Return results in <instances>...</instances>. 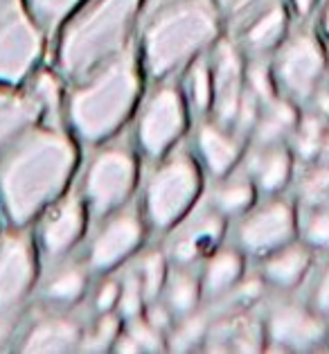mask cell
<instances>
[{
	"instance_id": "1",
	"label": "cell",
	"mask_w": 329,
	"mask_h": 354,
	"mask_svg": "<svg viewBox=\"0 0 329 354\" xmlns=\"http://www.w3.org/2000/svg\"><path fill=\"white\" fill-rule=\"evenodd\" d=\"M77 160L70 129L48 122L30 127L0 158V217L7 226L30 228L68 189Z\"/></svg>"
},
{
	"instance_id": "2",
	"label": "cell",
	"mask_w": 329,
	"mask_h": 354,
	"mask_svg": "<svg viewBox=\"0 0 329 354\" xmlns=\"http://www.w3.org/2000/svg\"><path fill=\"white\" fill-rule=\"evenodd\" d=\"M221 28L214 0H144L138 19L142 75L151 84L174 80L219 41Z\"/></svg>"
},
{
	"instance_id": "3",
	"label": "cell",
	"mask_w": 329,
	"mask_h": 354,
	"mask_svg": "<svg viewBox=\"0 0 329 354\" xmlns=\"http://www.w3.org/2000/svg\"><path fill=\"white\" fill-rule=\"evenodd\" d=\"M142 68L133 46L70 84L66 124L84 145L97 147L115 138L140 104Z\"/></svg>"
},
{
	"instance_id": "4",
	"label": "cell",
	"mask_w": 329,
	"mask_h": 354,
	"mask_svg": "<svg viewBox=\"0 0 329 354\" xmlns=\"http://www.w3.org/2000/svg\"><path fill=\"white\" fill-rule=\"evenodd\" d=\"M144 0H84L62 25L55 48V71L68 84L131 46Z\"/></svg>"
},
{
	"instance_id": "5",
	"label": "cell",
	"mask_w": 329,
	"mask_h": 354,
	"mask_svg": "<svg viewBox=\"0 0 329 354\" xmlns=\"http://www.w3.org/2000/svg\"><path fill=\"white\" fill-rule=\"evenodd\" d=\"M151 165L142 187L140 210L147 228L169 232L203 194L201 162L196 153L178 145Z\"/></svg>"
},
{
	"instance_id": "6",
	"label": "cell",
	"mask_w": 329,
	"mask_h": 354,
	"mask_svg": "<svg viewBox=\"0 0 329 354\" xmlns=\"http://www.w3.org/2000/svg\"><path fill=\"white\" fill-rule=\"evenodd\" d=\"M138 185V153L124 140H106L97 145L84 169L82 196L88 219L97 223L131 201Z\"/></svg>"
},
{
	"instance_id": "7",
	"label": "cell",
	"mask_w": 329,
	"mask_h": 354,
	"mask_svg": "<svg viewBox=\"0 0 329 354\" xmlns=\"http://www.w3.org/2000/svg\"><path fill=\"white\" fill-rule=\"evenodd\" d=\"M329 55L323 39L309 23L298 21L273 50L271 68L278 93L302 109L314 91L327 80Z\"/></svg>"
},
{
	"instance_id": "8",
	"label": "cell",
	"mask_w": 329,
	"mask_h": 354,
	"mask_svg": "<svg viewBox=\"0 0 329 354\" xmlns=\"http://www.w3.org/2000/svg\"><path fill=\"white\" fill-rule=\"evenodd\" d=\"M189 106L180 82H153L149 93L138 104L135 118V149L149 162L160 160L180 145L189 124Z\"/></svg>"
},
{
	"instance_id": "9",
	"label": "cell",
	"mask_w": 329,
	"mask_h": 354,
	"mask_svg": "<svg viewBox=\"0 0 329 354\" xmlns=\"http://www.w3.org/2000/svg\"><path fill=\"white\" fill-rule=\"evenodd\" d=\"M266 350L314 352L329 343V318L309 300L282 296L271 300L262 314Z\"/></svg>"
},
{
	"instance_id": "10",
	"label": "cell",
	"mask_w": 329,
	"mask_h": 354,
	"mask_svg": "<svg viewBox=\"0 0 329 354\" xmlns=\"http://www.w3.org/2000/svg\"><path fill=\"white\" fill-rule=\"evenodd\" d=\"M46 32L23 0H0V86H21L37 71Z\"/></svg>"
},
{
	"instance_id": "11",
	"label": "cell",
	"mask_w": 329,
	"mask_h": 354,
	"mask_svg": "<svg viewBox=\"0 0 329 354\" xmlns=\"http://www.w3.org/2000/svg\"><path fill=\"white\" fill-rule=\"evenodd\" d=\"M298 237V205L282 194L264 196L237 217L232 244L246 257H264Z\"/></svg>"
},
{
	"instance_id": "12",
	"label": "cell",
	"mask_w": 329,
	"mask_h": 354,
	"mask_svg": "<svg viewBox=\"0 0 329 354\" xmlns=\"http://www.w3.org/2000/svg\"><path fill=\"white\" fill-rule=\"evenodd\" d=\"M144 235L147 221L142 210L135 203H126L95 223L84 262L95 275L113 273L140 250Z\"/></svg>"
},
{
	"instance_id": "13",
	"label": "cell",
	"mask_w": 329,
	"mask_h": 354,
	"mask_svg": "<svg viewBox=\"0 0 329 354\" xmlns=\"http://www.w3.org/2000/svg\"><path fill=\"white\" fill-rule=\"evenodd\" d=\"M39 246L30 228H12L0 235V314H21L37 289Z\"/></svg>"
},
{
	"instance_id": "14",
	"label": "cell",
	"mask_w": 329,
	"mask_h": 354,
	"mask_svg": "<svg viewBox=\"0 0 329 354\" xmlns=\"http://www.w3.org/2000/svg\"><path fill=\"white\" fill-rule=\"evenodd\" d=\"M86 223H88V210H86L82 189H66L37 219L34 239H37L39 255L48 262L73 255L86 232Z\"/></svg>"
},
{
	"instance_id": "15",
	"label": "cell",
	"mask_w": 329,
	"mask_h": 354,
	"mask_svg": "<svg viewBox=\"0 0 329 354\" xmlns=\"http://www.w3.org/2000/svg\"><path fill=\"white\" fill-rule=\"evenodd\" d=\"M228 219L221 212H216L207 198L194 205L174 228L169 230L164 253L169 257V264L178 266H198L212 250L223 244Z\"/></svg>"
},
{
	"instance_id": "16",
	"label": "cell",
	"mask_w": 329,
	"mask_h": 354,
	"mask_svg": "<svg viewBox=\"0 0 329 354\" xmlns=\"http://www.w3.org/2000/svg\"><path fill=\"white\" fill-rule=\"evenodd\" d=\"M88 318L75 307H48L23 318L14 348L19 352H77Z\"/></svg>"
},
{
	"instance_id": "17",
	"label": "cell",
	"mask_w": 329,
	"mask_h": 354,
	"mask_svg": "<svg viewBox=\"0 0 329 354\" xmlns=\"http://www.w3.org/2000/svg\"><path fill=\"white\" fill-rule=\"evenodd\" d=\"M207 62H210L212 75L210 118L232 127L246 91V55L228 34V37H219V41L207 50Z\"/></svg>"
},
{
	"instance_id": "18",
	"label": "cell",
	"mask_w": 329,
	"mask_h": 354,
	"mask_svg": "<svg viewBox=\"0 0 329 354\" xmlns=\"http://www.w3.org/2000/svg\"><path fill=\"white\" fill-rule=\"evenodd\" d=\"M291 28L289 7L284 0H266L255 12L230 30L246 57H271Z\"/></svg>"
},
{
	"instance_id": "19",
	"label": "cell",
	"mask_w": 329,
	"mask_h": 354,
	"mask_svg": "<svg viewBox=\"0 0 329 354\" xmlns=\"http://www.w3.org/2000/svg\"><path fill=\"white\" fill-rule=\"evenodd\" d=\"M246 147L248 140L232 127L216 122L210 115L198 118L194 131V151L201 167H205L214 178L237 169L244 160Z\"/></svg>"
},
{
	"instance_id": "20",
	"label": "cell",
	"mask_w": 329,
	"mask_h": 354,
	"mask_svg": "<svg viewBox=\"0 0 329 354\" xmlns=\"http://www.w3.org/2000/svg\"><path fill=\"white\" fill-rule=\"evenodd\" d=\"M201 350L205 352H262L266 350L262 316L253 314V309L214 314Z\"/></svg>"
},
{
	"instance_id": "21",
	"label": "cell",
	"mask_w": 329,
	"mask_h": 354,
	"mask_svg": "<svg viewBox=\"0 0 329 354\" xmlns=\"http://www.w3.org/2000/svg\"><path fill=\"white\" fill-rule=\"evenodd\" d=\"M241 167L253 178L259 194L275 196L282 194L293 180L296 158L287 142L280 145H248Z\"/></svg>"
},
{
	"instance_id": "22",
	"label": "cell",
	"mask_w": 329,
	"mask_h": 354,
	"mask_svg": "<svg viewBox=\"0 0 329 354\" xmlns=\"http://www.w3.org/2000/svg\"><path fill=\"white\" fill-rule=\"evenodd\" d=\"M311 264H314V250L300 237H296L289 244L259 257L257 273L264 278L268 289L278 293H291L307 280Z\"/></svg>"
},
{
	"instance_id": "23",
	"label": "cell",
	"mask_w": 329,
	"mask_h": 354,
	"mask_svg": "<svg viewBox=\"0 0 329 354\" xmlns=\"http://www.w3.org/2000/svg\"><path fill=\"white\" fill-rule=\"evenodd\" d=\"M46 278L39 280L41 305L48 307H77L91 289V269L84 260L73 255L50 262Z\"/></svg>"
},
{
	"instance_id": "24",
	"label": "cell",
	"mask_w": 329,
	"mask_h": 354,
	"mask_svg": "<svg viewBox=\"0 0 329 354\" xmlns=\"http://www.w3.org/2000/svg\"><path fill=\"white\" fill-rule=\"evenodd\" d=\"M37 122H41V109L32 93L21 86H0V158Z\"/></svg>"
},
{
	"instance_id": "25",
	"label": "cell",
	"mask_w": 329,
	"mask_h": 354,
	"mask_svg": "<svg viewBox=\"0 0 329 354\" xmlns=\"http://www.w3.org/2000/svg\"><path fill=\"white\" fill-rule=\"evenodd\" d=\"M246 273V255L235 244H219L198 264L203 300L212 302L230 291Z\"/></svg>"
},
{
	"instance_id": "26",
	"label": "cell",
	"mask_w": 329,
	"mask_h": 354,
	"mask_svg": "<svg viewBox=\"0 0 329 354\" xmlns=\"http://www.w3.org/2000/svg\"><path fill=\"white\" fill-rule=\"evenodd\" d=\"M302 109L284 95H275L264 102L255 120L253 131L248 136V145H280L289 142V138L300 120Z\"/></svg>"
},
{
	"instance_id": "27",
	"label": "cell",
	"mask_w": 329,
	"mask_h": 354,
	"mask_svg": "<svg viewBox=\"0 0 329 354\" xmlns=\"http://www.w3.org/2000/svg\"><path fill=\"white\" fill-rule=\"evenodd\" d=\"M257 187L253 178L246 174L244 167H237L214 178V185L210 192L205 194L207 203L212 205L216 212H221L226 219H237L246 210H250L257 203Z\"/></svg>"
},
{
	"instance_id": "28",
	"label": "cell",
	"mask_w": 329,
	"mask_h": 354,
	"mask_svg": "<svg viewBox=\"0 0 329 354\" xmlns=\"http://www.w3.org/2000/svg\"><path fill=\"white\" fill-rule=\"evenodd\" d=\"M160 300L171 309L176 318L194 312L203 305V289L198 266H178L171 264L167 280L160 293Z\"/></svg>"
},
{
	"instance_id": "29",
	"label": "cell",
	"mask_w": 329,
	"mask_h": 354,
	"mask_svg": "<svg viewBox=\"0 0 329 354\" xmlns=\"http://www.w3.org/2000/svg\"><path fill=\"white\" fill-rule=\"evenodd\" d=\"M28 88L32 93V97L37 100V104L41 109V122L66 127V88H64V77L57 71L50 68H37L28 77Z\"/></svg>"
},
{
	"instance_id": "30",
	"label": "cell",
	"mask_w": 329,
	"mask_h": 354,
	"mask_svg": "<svg viewBox=\"0 0 329 354\" xmlns=\"http://www.w3.org/2000/svg\"><path fill=\"white\" fill-rule=\"evenodd\" d=\"M329 138V122L320 115L311 113V111L302 109L300 120L293 133L289 138V149L293 153V158L300 165H307V162H314L323 156V149L327 145Z\"/></svg>"
},
{
	"instance_id": "31",
	"label": "cell",
	"mask_w": 329,
	"mask_h": 354,
	"mask_svg": "<svg viewBox=\"0 0 329 354\" xmlns=\"http://www.w3.org/2000/svg\"><path fill=\"white\" fill-rule=\"evenodd\" d=\"M214 318V312L207 305H201L194 312L185 316H178L174 325L169 327V332L164 334L169 352H194L201 350L205 343L207 330Z\"/></svg>"
},
{
	"instance_id": "32",
	"label": "cell",
	"mask_w": 329,
	"mask_h": 354,
	"mask_svg": "<svg viewBox=\"0 0 329 354\" xmlns=\"http://www.w3.org/2000/svg\"><path fill=\"white\" fill-rule=\"evenodd\" d=\"M180 88L187 100L189 111L196 118L210 115L212 109V75H210V62L207 53L194 59L183 73H180Z\"/></svg>"
},
{
	"instance_id": "33",
	"label": "cell",
	"mask_w": 329,
	"mask_h": 354,
	"mask_svg": "<svg viewBox=\"0 0 329 354\" xmlns=\"http://www.w3.org/2000/svg\"><path fill=\"white\" fill-rule=\"evenodd\" d=\"M266 291H268V284L264 282L262 275L244 273V278H241L235 287L223 293L221 298L207 302V307H210L214 314L246 312V309H255L259 302L264 300Z\"/></svg>"
},
{
	"instance_id": "34",
	"label": "cell",
	"mask_w": 329,
	"mask_h": 354,
	"mask_svg": "<svg viewBox=\"0 0 329 354\" xmlns=\"http://www.w3.org/2000/svg\"><path fill=\"white\" fill-rule=\"evenodd\" d=\"M293 201L298 208L329 201V162L318 158L302 165V171L293 185Z\"/></svg>"
},
{
	"instance_id": "35",
	"label": "cell",
	"mask_w": 329,
	"mask_h": 354,
	"mask_svg": "<svg viewBox=\"0 0 329 354\" xmlns=\"http://www.w3.org/2000/svg\"><path fill=\"white\" fill-rule=\"evenodd\" d=\"M167 341L164 334L158 332L144 321V316L131 318L122 323V330L118 334V341L113 345V352H164Z\"/></svg>"
},
{
	"instance_id": "36",
	"label": "cell",
	"mask_w": 329,
	"mask_h": 354,
	"mask_svg": "<svg viewBox=\"0 0 329 354\" xmlns=\"http://www.w3.org/2000/svg\"><path fill=\"white\" fill-rule=\"evenodd\" d=\"M122 318L118 312L109 314H91L86 321L82 341L77 352H109L113 350L118 334L122 330Z\"/></svg>"
},
{
	"instance_id": "37",
	"label": "cell",
	"mask_w": 329,
	"mask_h": 354,
	"mask_svg": "<svg viewBox=\"0 0 329 354\" xmlns=\"http://www.w3.org/2000/svg\"><path fill=\"white\" fill-rule=\"evenodd\" d=\"M298 237L314 253H329V201L298 208Z\"/></svg>"
},
{
	"instance_id": "38",
	"label": "cell",
	"mask_w": 329,
	"mask_h": 354,
	"mask_svg": "<svg viewBox=\"0 0 329 354\" xmlns=\"http://www.w3.org/2000/svg\"><path fill=\"white\" fill-rule=\"evenodd\" d=\"M169 266H171L169 257L164 253L162 246H153L140 255V260H138L133 269L138 273V278H140L147 302L153 298H160L164 280H167V273H169Z\"/></svg>"
},
{
	"instance_id": "39",
	"label": "cell",
	"mask_w": 329,
	"mask_h": 354,
	"mask_svg": "<svg viewBox=\"0 0 329 354\" xmlns=\"http://www.w3.org/2000/svg\"><path fill=\"white\" fill-rule=\"evenodd\" d=\"M28 12L32 14V19L39 23V28L52 34L57 32L62 25L68 21L77 7H79L84 0H23Z\"/></svg>"
},
{
	"instance_id": "40",
	"label": "cell",
	"mask_w": 329,
	"mask_h": 354,
	"mask_svg": "<svg viewBox=\"0 0 329 354\" xmlns=\"http://www.w3.org/2000/svg\"><path fill=\"white\" fill-rule=\"evenodd\" d=\"M246 91L253 93L262 104L280 95L273 80L271 57H246Z\"/></svg>"
},
{
	"instance_id": "41",
	"label": "cell",
	"mask_w": 329,
	"mask_h": 354,
	"mask_svg": "<svg viewBox=\"0 0 329 354\" xmlns=\"http://www.w3.org/2000/svg\"><path fill=\"white\" fill-rule=\"evenodd\" d=\"M147 305L144 298V289L140 284V278H138L135 269H126L122 275H120V300H118V309L122 321H131V318L142 316Z\"/></svg>"
},
{
	"instance_id": "42",
	"label": "cell",
	"mask_w": 329,
	"mask_h": 354,
	"mask_svg": "<svg viewBox=\"0 0 329 354\" xmlns=\"http://www.w3.org/2000/svg\"><path fill=\"white\" fill-rule=\"evenodd\" d=\"M120 300V278L118 275H106L102 278L91 291V314H109L118 309Z\"/></svg>"
},
{
	"instance_id": "43",
	"label": "cell",
	"mask_w": 329,
	"mask_h": 354,
	"mask_svg": "<svg viewBox=\"0 0 329 354\" xmlns=\"http://www.w3.org/2000/svg\"><path fill=\"white\" fill-rule=\"evenodd\" d=\"M216 7L223 16V23L232 30L237 23H241L250 12H255L259 5H264L266 0H214Z\"/></svg>"
},
{
	"instance_id": "44",
	"label": "cell",
	"mask_w": 329,
	"mask_h": 354,
	"mask_svg": "<svg viewBox=\"0 0 329 354\" xmlns=\"http://www.w3.org/2000/svg\"><path fill=\"white\" fill-rule=\"evenodd\" d=\"M311 305H314L320 314L325 318H329V260L320 266L318 273L314 275L311 280V287H309V298H307Z\"/></svg>"
},
{
	"instance_id": "45",
	"label": "cell",
	"mask_w": 329,
	"mask_h": 354,
	"mask_svg": "<svg viewBox=\"0 0 329 354\" xmlns=\"http://www.w3.org/2000/svg\"><path fill=\"white\" fill-rule=\"evenodd\" d=\"M142 316H144L147 323H149L151 327H156V330L162 332V334H167L169 327L174 325V321H176V316L171 314V309L164 305L160 298H153V300L147 302Z\"/></svg>"
},
{
	"instance_id": "46",
	"label": "cell",
	"mask_w": 329,
	"mask_h": 354,
	"mask_svg": "<svg viewBox=\"0 0 329 354\" xmlns=\"http://www.w3.org/2000/svg\"><path fill=\"white\" fill-rule=\"evenodd\" d=\"M21 321H23V312L21 314H0V352L14 348Z\"/></svg>"
},
{
	"instance_id": "47",
	"label": "cell",
	"mask_w": 329,
	"mask_h": 354,
	"mask_svg": "<svg viewBox=\"0 0 329 354\" xmlns=\"http://www.w3.org/2000/svg\"><path fill=\"white\" fill-rule=\"evenodd\" d=\"M302 109L311 111V113H316V115H320V118L329 122V82L327 80L314 91V95H311L309 102Z\"/></svg>"
},
{
	"instance_id": "48",
	"label": "cell",
	"mask_w": 329,
	"mask_h": 354,
	"mask_svg": "<svg viewBox=\"0 0 329 354\" xmlns=\"http://www.w3.org/2000/svg\"><path fill=\"white\" fill-rule=\"evenodd\" d=\"M284 3H287L289 12L296 14L298 21H307V16L314 12L318 0H284Z\"/></svg>"
},
{
	"instance_id": "49",
	"label": "cell",
	"mask_w": 329,
	"mask_h": 354,
	"mask_svg": "<svg viewBox=\"0 0 329 354\" xmlns=\"http://www.w3.org/2000/svg\"><path fill=\"white\" fill-rule=\"evenodd\" d=\"M320 28H323L325 39L329 41V0H323V10H320Z\"/></svg>"
},
{
	"instance_id": "50",
	"label": "cell",
	"mask_w": 329,
	"mask_h": 354,
	"mask_svg": "<svg viewBox=\"0 0 329 354\" xmlns=\"http://www.w3.org/2000/svg\"><path fill=\"white\" fill-rule=\"evenodd\" d=\"M323 160H327L329 162V138H327V145H325V149H323V156H320Z\"/></svg>"
},
{
	"instance_id": "51",
	"label": "cell",
	"mask_w": 329,
	"mask_h": 354,
	"mask_svg": "<svg viewBox=\"0 0 329 354\" xmlns=\"http://www.w3.org/2000/svg\"><path fill=\"white\" fill-rule=\"evenodd\" d=\"M327 82H329V66H327Z\"/></svg>"
}]
</instances>
